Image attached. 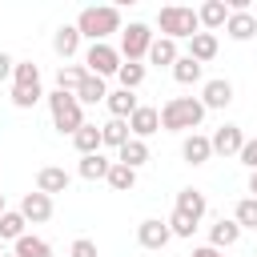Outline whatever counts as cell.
Segmentation results:
<instances>
[{
  "mask_svg": "<svg viewBox=\"0 0 257 257\" xmlns=\"http://www.w3.org/2000/svg\"><path fill=\"white\" fill-rule=\"evenodd\" d=\"M76 28H80V36H88L92 44H104V36L120 32V12L108 8V4H100V8H84V12L76 16Z\"/></svg>",
  "mask_w": 257,
  "mask_h": 257,
  "instance_id": "3957f363",
  "label": "cell"
},
{
  "mask_svg": "<svg viewBox=\"0 0 257 257\" xmlns=\"http://www.w3.org/2000/svg\"><path fill=\"white\" fill-rule=\"evenodd\" d=\"M233 221H237L241 229H257V197H245V201H237V209H233Z\"/></svg>",
  "mask_w": 257,
  "mask_h": 257,
  "instance_id": "836d02e7",
  "label": "cell"
},
{
  "mask_svg": "<svg viewBox=\"0 0 257 257\" xmlns=\"http://www.w3.org/2000/svg\"><path fill=\"white\" fill-rule=\"evenodd\" d=\"M40 96H44L40 84H36V88H16V84H12V104H16V108H32Z\"/></svg>",
  "mask_w": 257,
  "mask_h": 257,
  "instance_id": "e575fe53",
  "label": "cell"
},
{
  "mask_svg": "<svg viewBox=\"0 0 257 257\" xmlns=\"http://www.w3.org/2000/svg\"><path fill=\"white\" fill-rule=\"evenodd\" d=\"M157 28L169 36V40H193L201 32V20H197V8H185V4H169L157 12Z\"/></svg>",
  "mask_w": 257,
  "mask_h": 257,
  "instance_id": "7a4b0ae2",
  "label": "cell"
},
{
  "mask_svg": "<svg viewBox=\"0 0 257 257\" xmlns=\"http://www.w3.org/2000/svg\"><path fill=\"white\" fill-rule=\"evenodd\" d=\"M201 72H205V64H197L189 52L173 64V80H177V84H197V80H201Z\"/></svg>",
  "mask_w": 257,
  "mask_h": 257,
  "instance_id": "4316f807",
  "label": "cell"
},
{
  "mask_svg": "<svg viewBox=\"0 0 257 257\" xmlns=\"http://www.w3.org/2000/svg\"><path fill=\"white\" fill-rule=\"evenodd\" d=\"M116 80H120V88H141L145 84V64H137V60H124L120 64V72H116Z\"/></svg>",
  "mask_w": 257,
  "mask_h": 257,
  "instance_id": "1f68e13d",
  "label": "cell"
},
{
  "mask_svg": "<svg viewBox=\"0 0 257 257\" xmlns=\"http://www.w3.org/2000/svg\"><path fill=\"white\" fill-rule=\"evenodd\" d=\"M20 213H24V221H32V225H44V221L52 217V197H44V193H24V201H20Z\"/></svg>",
  "mask_w": 257,
  "mask_h": 257,
  "instance_id": "4fadbf2b",
  "label": "cell"
},
{
  "mask_svg": "<svg viewBox=\"0 0 257 257\" xmlns=\"http://www.w3.org/2000/svg\"><path fill=\"white\" fill-rule=\"evenodd\" d=\"M0 257H4V241H0Z\"/></svg>",
  "mask_w": 257,
  "mask_h": 257,
  "instance_id": "7bdbcfd3",
  "label": "cell"
},
{
  "mask_svg": "<svg viewBox=\"0 0 257 257\" xmlns=\"http://www.w3.org/2000/svg\"><path fill=\"white\" fill-rule=\"evenodd\" d=\"M253 257H257V253H253Z\"/></svg>",
  "mask_w": 257,
  "mask_h": 257,
  "instance_id": "f6af8a7d",
  "label": "cell"
},
{
  "mask_svg": "<svg viewBox=\"0 0 257 257\" xmlns=\"http://www.w3.org/2000/svg\"><path fill=\"white\" fill-rule=\"evenodd\" d=\"M169 229H173V237H193V233H197V221H189L185 213H177V209H173V217H169Z\"/></svg>",
  "mask_w": 257,
  "mask_h": 257,
  "instance_id": "d590c367",
  "label": "cell"
},
{
  "mask_svg": "<svg viewBox=\"0 0 257 257\" xmlns=\"http://www.w3.org/2000/svg\"><path fill=\"white\" fill-rule=\"evenodd\" d=\"M108 169H112V161L100 157V153H88V157H80V165H76V173H80L84 181H108Z\"/></svg>",
  "mask_w": 257,
  "mask_h": 257,
  "instance_id": "d6986e66",
  "label": "cell"
},
{
  "mask_svg": "<svg viewBox=\"0 0 257 257\" xmlns=\"http://www.w3.org/2000/svg\"><path fill=\"white\" fill-rule=\"evenodd\" d=\"M241 165H245L249 173L257 169V137H253V141H245V149H241Z\"/></svg>",
  "mask_w": 257,
  "mask_h": 257,
  "instance_id": "74e56055",
  "label": "cell"
},
{
  "mask_svg": "<svg viewBox=\"0 0 257 257\" xmlns=\"http://www.w3.org/2000/svg\"><path fill=\"white\" fill-rule=\"evenodd\" d=\"M24 225H28L24 213H20V209H8V213L0 217V241H12V245H16V241L24 237Z\"/></svg>",
  "mask_w": 257,
  "mask_h": 257,
  "instance_id": "484cf974",
  "label": "cell"
},
{
  "mask_svg": "<svg viewBox=\"0 0 257 257\" xmlns=\"http://www.w3.org/2000/svg\"><path fill=\"white\" fill-rule=\"evenodd\" d=\"M4 213H8V205H4V193H0V217H4Z\"/></svg>",
  "mask_w": 257,
  "mask_h": 257,
  "instance_id": "b9f144b4",
  "label": "cell"
},
{
  "mask_svg": "<svg viewBox=\"0 0 257 257\" xmlns=\"http://www.w3.org/2000/svg\"><path fill=\"white\" fill-rule=\"evenodd\" d=\"M108 185H112L116 193H128V189L137 185V169H128V165H116V161H112V169H108Z\"/></svg>",
  "mask_w": 257,
  "mask_h": 257,
  "instance_id": "d6a6232c",
  "label": "cell"
},
{
  "mask_svg": "<svg viewBox=\"0 0 257 257\" xmlns=\"http://www.w3.org/2000/svg\"><path fill=\"white\" fill-rule=\"evenodd\" d=\"M189 56H193L197 64H209V60L217 56V36H213V32H197V36L189 40Z\"/></svg>",
  "mask_w": 257,
  "mask_h": 257,
  "instance_id": "603a6c76",
  "label": "cell"
},
{
  "mask_svg": "<svg viewBox=\"0 0 257 257\" xmlns=\"http://www.w3.org/2000/svg\"><path fill=\"white\" fill-rule=\"evenodd\" d=\"M12 84H16V88H36V84H40V68H36L32 60H16V68H12Z\"/></svg>",
  "mask_w": 257,
  "mask_h": 257,
  "instance_id": "4dcf8cb0",
  "label": "cell"
},
{
  "mask_svg": "<svg viewBox=\"0 0 257 257\" xmlns=\"http://www.w3.org/2000/svg\"><path fill=\"white\" fill-rule=\"evenodd\" d=\"M104 104H108V112H112L116 120H128V116L141 108V104H137V96H133L128 88H116V92H108V100H104Z\"/></svg>",
  "mask_w": 257,
  "mask_h": 257,
  "instance_id": "7402d4cb",
  "label": "cell"
},
{
  "mask_svg": "<svg viewBox=\"0 0 257 257\" xmlns=\"http://www.w3.org/2000/svg\"><path fill=\"white\" fill-rule=\"evenodd\" d=\"M189 257H225V253H221V249H213V245H201V249H193Z\"/></svg>",
  "mask_w": 257,
  "mask_h": 257,
  "instance_id": "ab89813d",
  "label": "cell"
},
{
  "mask_svg": "<svg viewBox=\"0 0 257 257\" xmlns=\"http://www.w3.org/2000/svg\"><path fill=\"white\" fill-rule=\"evenodd\" d=\"M84 80H88V68L84 64H60L56 68V88L60 92H76Z\"/></svg>",
  "mask_w": 257,
  "mask_h": 257,
  "instance_id": "44dd1931",
  "label": "cell"
},
{
  "mask_svg": "<svg viewBox=\"0 0 257 257\" xmlns=\"http://www.w3.org/2000/svg\"><path fill=\"white\" fill-rule=\"evenodd\" d=\"M120 48H112V44H88V52H84V68L92 72V76H116L120 72Z\"/></svg>",
  "mask_w": 257,
  "mask_h": 257,
  "instance_id": "8992f818",
  "label": "cell"
},
{
  "mask_svg": "<svg viewBox=\"0 0 257 257\" xmlns=\"http://www.w3.org/2000/svg\"><path fill=\"white\" fill-rule=\"evenodd\" d=\"M76 48H80V28H76V24H60V28L52 32V52H56L60 60H72Z\"/></svg>",
  "mask_w": 257,
  "mask_h": 257,
  "instance_id": "8fae6325",
  "label": "cell"
},
{
  "mask_svg": "<svg viewBox=\"0 0 257 257\" xmlns=\"http://www.w3.org/2000/svg\"><path fill=\"white\" fill-rule=\"evenodd\" d=\"M68 257H96V241L76 237V241H72V249H68Z\"/></svg>",
  "mask_w": 257,
  "mask_h": 257,
  "instance_id": "8d00e7d4",
  "label": "cell"
},
{
  "mask_svg": "<svg viewBox=\"0 0 257 257\" xmlns=\"http://www.w3.org/2000/svg\"><path fill=\"white\" fill-rule=\"evenodd\" d=\"M128 128H133L137 141H145V137H153V133L161 128V112H157L153 104H141V108L128 116Z\"/></svg>",
  "mask_w": 257,
  "mask_h": 257,
  "instance_id": "7c38bea8",
  "label": "cell"
},
{
  "mask_svg": "<svg viewBox=\"0 0 257 257\" xmlns=\"http://www.w3.org/2000/svg\"><path fill=\"white\" fill-rule=\"evenodd\" d=\"M205 209H209V201H205V193H201V189H181V193H177V213H185L189 221H197V225H201Z\"/></svg>",
  "mask_w": 257,
  "mask_h": 257,
  "instance_id": "2e32d148",
  "label": "cell"
},
{
  "mask_svg": "<svg viewBox=\"0 0 257 257\" xmlns=\"http://www.w3.org/2000/svg\"><path fill=\"white\" fill-rule=\"evenodd\" d=\"M12 68H16V60H12L8 52H0V80H8V76H12Z\"/></svg>",
  "mask_w": 257,
  "mask_h": 257,
  "instance_id": "f35d334b",
  "label": "cell"
},
{
  "mask_svg": "<svg viewBox=\"0 0 257 257\" xmlns=\"http://www.w3.org/2000/svg\"><path fill=\"white\" fill-rule=\"evenodd\" d=\"M137 241H141L145 249H165V245L173 241V229H169V221H157V217H145V221L137 225Z\"/></svg>",
  "mask_w": 257,
  "mask_h": 257,
  "instance_id": "52a82bcc",
  "label": "cell"
},
{
  "mask_svg": "<svg viewBox=\"0 0 257 257\" xmlns=\"http://www.w3.org/2000/svg\"><path fill=\"white\" fill-rule=\"evenodd\" d=\"M249 193H253V197H257V169H253V173H249Z\"/></svg>",
  "mask_w": 257,
  "mask_h": 257,
  "instance_id": "60d3db41",
  "label": "cell"
},
{
  "mask_svg": "<svg viewBox=\"0 0 257 257\" xmlns=\"http://www.w3.org/2000/svg\"><path fill=\"white\" fill-rule=\"evenodd\" d=\"M68 173L64 169H56V165H44L40 173H36V193H44V197H52V193H64L68 189Z\"/></svg>",
  "mask_w": 257,
  "mask_h": 257,
  "instance_id": "9a60e30c",
  "label": "cell"
},
{
  "mask_svg": "<svg viewBox=\"0 0 257 257\" xmlns=\"http://www.w3.org/2000/svg\"><path fill=\"white\" fill-rule=\"evenodd\" d=\"M153 40H157V36H153V28H149V24H128V28H120V56L141 64V60L149 56Z\"/></svg>",
  "mask_w": 257,
  "mask_h": 257,
  "instance_id": "5b68a950",
  "label": "cell"
},
{
  "mask_svg": "<svg viewBox=\"0 0 257 257\" xmlns=\"http://www.w3.org/2000/svg\"><path fill=\"white\" fill-rule=\"evenodd\" d=\"M48 112H52V124L60 128V133H76L80 124H84V108H80V100H76V92H48Z\"/></svg>",
  "mask_w": 257,
  "mask_h": 257,
  "instance_id": "277c9868",
  "label": "cell"
},
{
  "mask_svg": "<svg viewBox=\"0 0 257 257\" xmlns=\"http://www.w3.org/2000/svg\"><path fill=\"white\" fill-rule=\"evenodd\" d=\"M4 257H16V253H4Z\"/></svg>",
  "mask_w": 257,
  "mask_h": 257,
  "instance_id": "ee69618b",
  "label": "cell"
},
{
  "mask_svg": "<svg viewBox=\"0 0 257 257\" xmlns=\"http://www.w3.org/2000/svg\"><path fill=\"white\" fill-rule=\"evenodd\" d=\"M209 141H213V153H221V157H241V149H245L241 124H221Z\"/></svg>",
  "mask_w": 257,
  "mask_h": 257,
  "instance_id": "ba28073f",
  "label": "cell"
},
{
  "mask_svg": "<svg viewBox=\"0 0 257 257\" xmlns=\"http://www.w3.org/2000/svg\"><path fill=\"white\" fill-rule=\"evenodd\" d=\"M201 104H205V108H229V104H233V84H229L225 76L205 80V88H201Z\"/></svg>",
  "mask_w": 257,
  "mask_h": 257,
  "instance_id": "9c48e42d",
  "label": "cell"
},
{
  "mask_svg": "<svg viewBox=\"0 0 257 257\" xmlns=\"http://www.w3.org/2000/svg\"><path fill=\"white\" fill-rule=\"evenodd\" d=\"M16 257H52V249H48V241L44 237H32V233H24L20 241H16V249H12Z\"/></svg>",
  "mask_w": 257,
  "mask_h": 257,
  "instance_id": "f546056e",
  "label": "cell"
},
{
  "mask_svg": "<svg viewBox=\"0 0 257 257\" xmlns=\"http://www.w3.org/2000/svg\"><path fill=\"white\" fill-rule=\"evenodd\" d=\"M76 100H80V104H96V100H108V88H104V80L88 72V80L76 88Z\"/></svg>",
  "mask_w": 257,
  "mask_h": 257,
  "instance_id": "f1b7e54d",
  "label": "cell"
},
{
  "mask_svg": "<svg viewBox=\"0 0 257 257\" xmlns=\"http://www.w3.org/2000/svg\"><path fill=\"white\" fill-rule=\"evenodd\" d=\"M197 20H201V32H217L229 24V4L225 0H205L197 8Z\"/></svg>",
  "mask_w": 257,
  "mask_h": 257,
  "instance_id": "30bf717a",
  "label": "cell"
},
{
  "mask_svg": "<svg viewBox=\"0 0 257 257\" xmlns=\"http://www.w3.org/2000/svg\"><path fill=\"white\" fill-rule=\"evenodd\" d=\"M100 137H104V145H112V149L120 153V149L133 141V128H128V120H116V116H112L108 124H100Z\"/></svg>",
  "mask_w": 257,
  "mask_h": 257,
  "instance_id": "d4e9b609",
  "label": "cell"
},
{
  "mask_svg": "<svg viewBox=\"0 0 257 257\" xmlns=\"http://www.w3.org/2000/svg\"><path fill=\"white\" fill-rule=\"evenodd\" d=\"M181 157H185L189 165H205V161L213 157V141L201 137V133H189V137L181 141Z\"/></svg>",
  "mask_w": 257,
  "mask_h": 257,
  "instance_id": "5bb4252c",
  "label": "cell"
},
{
  "mask_svg": "<svg viewBox=\"0 0 257 257\" xmlns=\"http://www.w3.org/2000/svg\"><path fill=\"white\" fill-rule=\"evenodd\" d=\"M201 120H205V104L197 96H173L161 104V128L169 133H197Z\"/></svg>",
  "mask_w": 257,
  "mask_h": 257,
  "instance_id": "6da1fadb",
  "label": "cell"
},
{
  "mask_svg": "<svg viewBox=\"0 0 257 257\" xmlns=\"http://www.w3.org/2000/svg\"><path fill=\"white\" fill-rule=\"evenodd\" d=\"M72 145H76V153H80V157H88V153H100V145H104V137H100V124H80V128L72 133Z\"/></svg>",
  "mask_w": 257,
  "mask_h": 257,
  "instance_id": "ac0fdd59",
  "label": "cell"
},
{
  "mask_svg": "<svg viewBox=\"0 0 257 257\" xmlns=\"http://www.w3.org/2000/svg\"><path fill=\"white\" fill-rule=\"evenodd\" d=\"M145 161H149V145H145V141H137V137L116 153V165H128V169H141Z\"/></svg>",
  "mask_w": 257,
  "mask_h": 257,
  "instance_id": "83f0119b",
  "label": "cell"
},
{
  "mask_svg": "<svg viewBox=\"0 0 257 257\" xmlns=\"http://www.w3.org/2000/svg\"><path fill=\"white\" fill-rule=\"evenodd\" d=\"M225 32H229L233 40H249V36H257V16H253V12H229Z\"/></svg>",
  "mask_w": 257,
  "mask_h": 257,
  "instance_id": "ffe728a7",
  "label": "cell"
},
{
  "mask_svg": "<svg viewBox=\"0 0 257 257\" xmlns=\"http://www.w3.org/2000/svg\"><path fill=\"white\" fill-rule=\"evenodd\" d=\"M149 60H153L157 68H161V64H169V68H173V64L181 60V52H177V40H169V36H157V40H153V48H149Z\"/></svg>",
  "mask_w": 257,
  "mask_h": 257,
  "instance_id": "cb8c5ba5",
  "label": "cell"
},
{
  "mask_svg": "<svg viewBox=\"0 0 257 257\" xmlns=\"http://www.w3.org/2000/svg\"><path fill=\"white\" fill-rule=\"evenodd\" d=\"M237 241H241V225H237L233 217H221V221L209 229V245H213V249H233Z\"/></svg>",
  "mask_w": 257,
  "mask_h": 257,
  "instance_id": "e0dca14e",
  "label": "cell"
}]
</instances>
